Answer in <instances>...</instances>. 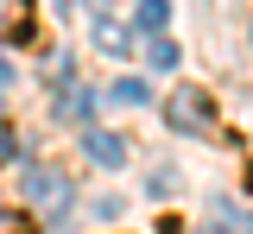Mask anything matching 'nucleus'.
Here are the masks:
<instances>
[{"instance_id": "f257e3e1", "label": "nucleus", "mask_w": 253, "mask_h": 234, "mask_svg": "<svg viewBox=\"0 0 253 234\" xmlns=\"http://www.w3.org/2000/svg\"><path fill=\"white\" fill-rule=\"evenodd\" d=\"M165 127H171V133H209V127H215V101L203 95V89H171V95H165Z\"/></svg>"}, {"instance_id": "f03ea898", "label": "nucleus", "mask_w": 253, "mask_h": 234, "mask_svg": "<svg viewBox=\"0 0 253 234\" xmlns=\"http://www.w3.org/2000/svg\"><path fill=\"white\" fill-rule=\"evenodd\" d=\"M19 190H26V202H44V209H63V202L76 196V190H70V177H63L57 165H26Z\"/></svg>"}, {"instance_id": "7ed1b4c3", "label": "nucleus", "mask_w": 253, "mask_h": 234, "mask_svg": "<svg viewBox=\"0 0 253 234\" xmlns=\"http://www.w3.org/2000/svg\"><path fill=\"white\" fill-rule=\"evenodd\" d=\"M83 152H89L101 171L126 165V139H121V133H101V127H89V133H83Z\"/></svg>"}, {"instance_id": "20e7f679", "label": "nucleus", "mask_w": 253, "mask_h": 234, "mask_svg": "<svg viewBox=\"0 0 253 234\" xmlns=\"http://www.w3.org/2000/svg\"><path fill=\"white\" fill-rule=\"evenodd\" d=\"M32 38V6L26 0H0V44H26Z\"/></svg>"}, {"instance_id": "39448f33", "label": "nucleus", "mask_w": 253, "mask_h": 234, "mask_svg": "<svg viewBox=\"0 0 253 234\" xmlns=\"http://www.w3.org/2000/svg\"><path fill=\"white\" fill-rule=\"evenodd\" d=\"M89 114H95V95L83 89V82H70L57 95V120H70V127H89Z\"/></svg>"}, {"instance_id": "423d86ee", "label": "nucleus", "mask_w": 253, "mask_h": 234, "mask_svg": "<svg viewBox=\"0 0 253 234\" xmlns=\"http://www.w3.org/2000/svg\"><path fill=\"white\" fill-rule=\"evenodd\" d=\"M95 44L114 51V57H126V51H133V26H121V19H95Z\"/></svg>"}, {"instance_id": "0eeeda50", "label": "nucleus", "mask_w": 253, "mask_h": 234, "mask_svg": "<svg viewBox=\"0 0 253 234\" xmlns=\"http://www.w3.org/2000/svg\"><path fill=\"white\" fill-rule=\"evenodd\" d=\"M165 19H171V0H139V6H133V26H139V32H165Z\"/></svg>"}, {"instance_id": "6e6552de", "label": "nucleus", "mask_w": 253, "mask_h": 234, "mask_svg": "<svg viewBox=\"0 0 253 234\" xmlns=\"http://www.w3.org/2000/svg\"><path fill=\"white\" fill-rule=\"evenodd\" d=\"M108 101H121V108H139V101H152V95H146V82H139V76H121V82L108 89Z\"/></svg>"}, {"instance_id": "1a4fd4ad", "label": "nucleus", "mask_w": 253, "mask_h": 234, "mask_svg": "<svg viewBox=\"0 0 253 234\" xmlns=\"http://www.w3.org/2000/svg\"><path fill=\"white\" fill-rule=\"evenodd\" d=\"M146 64H152V70H171V64H177V44H171V38L158 32L152 44H146Z\"/></svg>"}, {"instance_id": "9d476101", "label": "nucleus", "mask_w": 253, "mask_h": 234, "mask_svg": "<svg viewBox=\"0 0 253 234\" xmlns=\"http://www.w3.org/2000/svg\"><path fill=\"white\" fill-rule=\"evenodd\" d=\"M0 234H32V222L19 215V209H0Z\"/></svg>"}, {"instance_id": "9b49d317", "label": "nucleus", "mask_w": 253, "mask_h": 234, "mask_svg": "<svg viewBox=\"0 0 253 234\" xmlns=\"http://www.w3.org/2000/svg\"><path fill=\"white\" fill-rule=\"evenodd\" d=\"M13 152H19V133H13V127H6V120H0V165H6V158H13Z\"/></svg>"}, {"instance_id": "f8f14e48", "label": "nucleus", "mask_w": 253, "mask_h": 234, "mask_svg": "<svg viewBox=\"0 0 253 234\" xmlns=\"http://www.w3.org/2000/svg\"><path fill=\"white\" fill-rule=\"evenodd\" d=\"M6 82H13V70H6V64H0V89H6Z\"/></svg>"}, {"instance_id": "ddd939ff", "label": "nucleus", "mask_w": 253, "mask_h": 234, "mask_svg": "<svg viewBox=\"0 0 253 234\" xmlns=\"http://www.w3.org/2000/svg\"><path fill=\"white\" fill-rule=\"evenodd\" d=\"M247 184H253V171H247Z\"/></svg>"}, {"instance_id": "4468645a", "label": "nucleus", "mask_w": 253, "mask_h": 234, "mask_svg": "<svg viewBox=\"0 0 253 234\" xmlns=\"http://www.w3.org/2000/svg\"><path fill=\"white\" fill-rule=\"evenodd\" d=\"M247 228H253V222H247Z\"/></svg>"}]
</instances>
